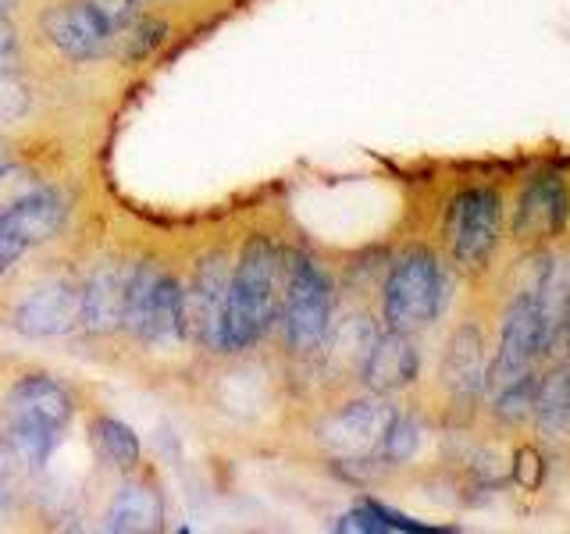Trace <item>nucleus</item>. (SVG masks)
Returning <instances> with one entry per match:
<instances>
[{"mask_svg": "<svg viewBox=\"0 0 570 534\" xmlns=\"http://www.w3.org/2000/svg\"><path fill=\"white\" fill-rule=\"evenodd\" d=\"M549 278V271H546ZM546 278L539 289H524L510 299V307L503 314V328H499V346L489 364V378L485 392L507 388L513 382H521L524 374L534 370L539 356L552 343V314H549V293H546Z\"/></svg>", "mask_w": 570, "mask_h": 534, "instance_id": "nucleus-3", "label": "nucleus"}, {"mask_svg": "<svg viewBox=\"0 0 570 534\" xmlns=\"http://www.w3.org/2000/svg\"><path fill=\"white\" fill-rule=\"evenodd\" d=\"M278 275H282V254L267 239H254L243 249L228 281L225 349L254 346L272 328V320L278 314Z\"/></svg>", "mask_w": 570, "mask_h": 534, "instance_id": "nucleus-1", "label": "nucleus"}, {"mask_svg": "<svg viewBox=\"0 0 570 534\" xmlns=\"http://www.w3.org/2000/svg\"><path fill=\"white\" fill-rule=\"evenodd\" d=\"M570 221V189L560 175H534L517 196L513 207V239L521 246H542L563 236Z\"/></svg>", "mask_w": 570, "mask_h": 534, "instance_id": "nucleus-10", "label": "nucleus"}, {"mask_svg": "<svg viewBox=\"0 0 570 534\" xmlns=\"http://www.w3.org/2000/svg\"><path fill=\"white\" fill-rule=\"evenodd\" d=\"M71 417V396L47 378V374H29V378L14 382L8 392V424H11V449L14 456L40 467L53 453L61 427Z\"/></svg>", "mask_w": 570, "mask_h": 534, "instance_id": "nucleus-4", "label": "nucleus"}, {"mask_svg": "<svg viewBox=\"0 0 570 534\" xmlns=\"http://www.w3.org/2000/svg\"><path fill=\"white\" fill-rule=\"evenodd\" d=\"M165 521V506L154 485L139 481V485H125L121 495L115 498L111 513H107V527L111 531H157Z\"/></svg>", "mask_w": 570, "mask_h": 534, "instance_id": "nucleus-17", "label": "nucleus"}, {"mask_svg": "<svg viewBox=\"0 0 570 534\" xmlns=\"http://www.w3.org/2000/svg\"><path fill=\"white\" fill-rule=\"evenodd\" d=\"M335 531H424V527L379 503H361L335 524Z\"/></svg>", "mask_w": 570, "mask_h": 534, "instance_id": "nucleus-20", "label": "nucleus"}, {"mask_svg": "<svg viewBox=\"0 0 570 534\" xmlns=\"http://www.w3.org/2000/svg\"><path fill=\"white\" fill-rule=\"evenodd\" d=\"M129 264H100L82 289V325L89 332H115L125 320V293H129Z\"/></svg>", "mask_w": 570, "mask_h": 534, "instance_id": "nucleus-15", "label": "nucleus"}, {"mask_svg": "<svg viewBox=\"0 0 570 534\" xmlns=\"http://www.w3.org/2000/svg\"><path fill=\"white\" fill-rule=\"evenodd\" d=\"M14 463H18L14 449H8V445H4V442H0V495H4V492H8V485H11Z\"/></svg>", "mask_w": 570, "mask_h": 534, "instance_id": "nucleus-25", "label": "nucleus"}, {"mask_svg": "<svg viewBox=\"0 0 570 534\" xmlns=\"http://www.w3.org/2000/svg\"><path fill=\"white\" fill-rule=\"evenodd\" d=\"M439 378L453 399L471 403L485 392L489 378V356H485V335L478 325H460L450 338V346L442 353Z\"/></svg>", "mask_w": 570, "mask_h": 534, "instance_id": "nucleus-13", "label": "nucleus"}, {"mask_svg": "<svg viewBox=\"0 0 570 534\" xmlns=\"http://www.w3.org/2000/svg\"><path fill=\"white\" fill-rule=\"evenodd\" d=\"M94 442L118 471H132L139 463V438L129 424H121L115 417H97L94 421Z\"/></svg>", "mask_w": 570, "mask_h": 534, "instance_id": "nucleus-19", "label": "nucleus"}, {"mask_svg": "<svg viewBox=\"0 0 570 534\" xmlns=\"http://www.w3.org/2000/svg\"><path fill=\"white\" fill-rule=\"evenodd\" d=\"M22 111H26V89L18 82H8V76H0V121H8Z\"/></svg>", "mask_w": 570, "mask_h": 534, "instance_id": "nucleus-23", "label": "nucleus"}, {"mask_svg": "<svg viewBox=\"0 0 570 534\" xmlns=\"http://www.w3.org/2000/svg\"><path fill=\"white\" fill-rule=\"evenodd\" d=\"M0 58H14V32L4 18H0Z\"/></svg>", "mask_w": 570, "mask_h": 534, "instance_id": "nucleus-26", "label": "nucleus"}, {"mask_svg": "<svg viewBox=\"0 0 570 534\" xmlns=\"http://www.w3.org/2000/svg\"><path fill=\"white\" fill-rule=\"evenodd\" d=\"M392 417H396V409H392L385 399L350 403L325 421V427H321V442H325L335 456L364 463L382 453V442H385Z\"/></svg>", "mask_w": 570, "mask_h": 534, "instance_id": "nucleus-9", "label": "nucleus"}, {"mask_svg": "<svg viewBox=\"0 0 570 534\" xmlns=\"http://www.w3.org/2000/svg\"><path fill=\"white\" fill-rule=\"evenodd\" d=\"M450 278L432 249L414 246L396 257L382 289V314L392 332H421L445 310Z\"/></svg>", "mask_w": 570, "mask_h": 534, "instance_id": "nucleus-2", "label": "nucleus"}, {"mask_svg": "<svg viewBox=\"0 0 570 534\" xmlns=\"http://www.w3.org/2000/svg\"><path fill=\"white\" fill-rule=\"evenodd\" d=\"M65 200L58 192H32V196H22L18 204H11L0 218H4V225L14 231L18 239H22V246H36V243H47L53 239L58 231L65 228Z\"/></svg>", "mask_w": 570, "mask_h": 534, "instance_id": "nucleus-16", "label": "nucleus"}, {"mask_svg": "<svg viewBox=\"0 0 570 534\" xmlns=\"http://www.w3.org/2000/svg\"><path fill=\"white\" fill-rule=\"evenodd\" d=\"M43 32L47 40L58 47L61 53H68V58H94V53H100L104 40L111 36V29H107L104 14L89 4H58L50 8L43 14Z\"/></svg>", "mask_w": 570, "mask_h": 534, "instance_id": "nucleus-14", "label": "nucleus"}, {"mask_svg": "<svg viewBox=\"0 0 570 534\" xmlns=\"http://www.w3.org/2000/svg\"><path fill=\"white\" fill-rule=\"evenodd\" d=\"M136 338L150 346H168L186 335L183 325V289L178 281L160 271L157 264H136L129 278V293H125V320Z\"/></svg>", "mask_w": 570, "mask_h": 534, "instance_id": "nucleus-7", "label": "nucleus"}, {"mask_svg": "<svg viewBox=\"0 0 570 534\" xmlns=\"http://www.w3.org/2000/svg\"><path fill=\"white\" fill-rule=\"evenodd\" d=\"M228 281L232 271L225 254H210L196 267L189 289L183 293V325L186 335L207 349H225V310H228Z\"/></svg>", "mask_w": 570, "mask_h": 534, "instance_id": "nucleus-8", "label": "nucleus"}, {"mask_svg": "<svg viewBox=\"0 0 570 534\" xmlns=\"http://www.w3.org/2000/svg\"><path fill=\"white\" fill-rule=\"evenodd\" d=\"M442 231L460 271H485L503 239V196L492 186L460 189L445 207Z\"/></svg>", "mask_w": 570, "mask_h": 534, "instance_id": "nucleus-6", "label": "nucleus"}, {"mask_svg": "<svg viewBox=\"0 0 570 534\" xmlns=\"http://www.w3.org/2000/svg\"><path fill=\"white\" fill-rule=\"evenodd\" d=\"M534 421L549 435L570 432V367L552 370L549 378H539V396H534Z\"/></svg>", "mask_w": 570, "mask_h": 534, "instance_id": "nucleus-18", "label": "nucleus"}, {"mask_svg": "<svg viewBox=\"0 0 570 534\" xmlns=\"http://www.w3.org/2000/svg\"><path fill=\"white\" fill-rule=\"evenodd\" d=\"M421 374V353L414 346L410 332H385L371 343L364 364H361V378L371 392L379 396H392V392H403L417 382Z\"/></svg>", "mask_w": 570, "mask_h": 534, "instance_id": "nucleus-12", "label": "nucleus"}, {"mask_svg": "<svg viewBox=\"0 0 570 534\" xmlns=\"http://www.w3.org/2000/svg\"><path fill=\"white\" fill-rule=\"evenodd\" d=\"M22 249H26L22 239H18L14 231L4 225V218H0V275H4L18 257H22Z\"/></svg>", "mask_w": 570, "mask_h": 534, "instance_id": "nucleus-24", "label": "nucleus"}, {"mask_svg": "<svg viewBox=\"0 0 570 534\" xmlns=\"http://www.w3.org/2000/svg\"><path fill=\"white\" fill-rule=\"evenodd\" d=\"M82 325V289L76 281H47L14 310V328L32 338H53Z\"/></svg>", "mask_w": 570, "mask_h": 534, "instance_id": "nucleus-11", "label": "nucleus"}, {"mask_svg": "<svg viewBox=\"0 0 570 534\" xmlns=\"http://www.w3.org/2000/svg\"><path fill=\"white\" fill-rule=\"evenodd\" d=\"M89 4H94L104 14L107 29H121V26H129L132 18H136L132 0H89Z\"/></svg>", "mask_w": 570, "mask_h": 534, "instance_id": "nucleus-22", "label": "nucleus"}, {"mask_svg": "<svg viewBox=\"0 0 570 534\" xmlns=\"http://www.w3.org/2000/svg\"><path fill=\"white\" fill-rule=\"evenodd\" d=\"M4 168H8V150H4V142H0V175H4Z\"/></svg>", "mask_w": 570, "mask_h": 534, "instance_id": "nucleus-27", "label": "nucleus"}, {"mask_svg": "<svg viewBox=\"0 0 570 534\" xmlns=\"http://www.w3.org/2000/svg\"><path fill=\"white\" fill-rule=\"evenodd\" d=\"M282 317H285V343L293 353H314L325 346L332 314H335V289L325 267L303 254L282 257Z\"/></svg>", "mask_w": 570, "mask_h": 534, "instance_id": "nucleus-5", "label": "nucleus"}, {"mask_svg": "<svg viewBox=\"0 0 570 534\" xmlns=\"http://www.w3.org/2000/svg\"><path fill=\"white\" fill-rule=\"evenodd\" d=\"M417 442H421V432H417V424L410 421V417H403V414H396L392 417V424H389V432H385V442H382V459H389V463H403V459H410L417 453Z\"/></svg>", "mask_w": 570, "mask_h": 534, "instance_id": "nucleus-21", "label": "nucleus"}, {"mask_svg": "<svg viewBox=\"0 0 570 534\" xmlns=\"http://www.w3.org/2000/svg\"><path fill=\"white\" fill-rule=\"evenodd\" d=\"M0 4H4V0H0Z\"/></svg>", "mask_w": 570, "mask_h": 534, "instance_id": "nucleus-28", "label": "nucleus"}]
</instances>
